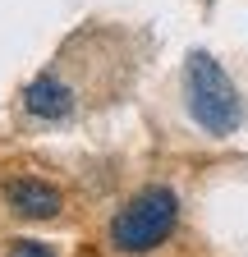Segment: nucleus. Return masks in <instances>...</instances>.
Returning <instances> with one entry per match:
<instances>
[{"label":"nucleus","instance_id":"f03ea898","mask_svg":"<svg viewBox=\"0 0 248 257\" xmlns=\"http://www.w3.org/2000/svg\"><path fill=\"white\" fill-rule=\"evenodd\" d=\"M184 101H189V115L198 119V128H207L211 138H230L243 119L239 87L207 51H193L184 60Z\"/></svg>","mask_w":248,"mask_h":257},{"label":"nucleus","instance_id":"f257e3e1","mask_svg":"<svg viewBox=\"0 0 248 257\" xmlns=\"http://www.w3.org/2000/svg\"><path fill=\"white\" fill-rule=\"evenodd\" d=\"M175 225H179V198H175V188L147 184V188H138L134 198L110 216L106 239L124 257H143L152 248H161L175 234Z\"/></svg>","mask_w":248,"mask_h":257},{"label":"nucleus","instance_id":"20e7f679","mask_svg":"<svg viewBox=\"0 0 248 257\" xmlns=\"http://www.w3.org/2000/svg\"><path fill=\"white\" fill-rule=\"evenodd\" d=\"M5 202H10V211H19L28 220H51V216H60V207H65L60 188H51V184H42L33 175L5 179Z\"/></svg>","mask_w":248,"mask_h":257},{"label":"nucleus","instance_id":"39448f33","mask_svg":"<svg viewBox=\"0 0 248 257\" xmlns=\"http://www.w3.org/2000/svg\"><path fill=\"white\" fill-rule=\"evenodd\" d=\"M5 257H55L42 239H14L10 248H5Z\"/></svg>","mask_w":248,"mask_h":257},{"label":"nucleus","instance_id":"7ed1b4c3","mask_svg":"<svg viewBox=\"0 0 248 257\" xmlns=\"http://www.w3.org/2000/svg\"><path fill=\"white\" fill-rule=\"evenodd\" d=\"M74 101H78V92L60 78L55 69L37 74L33 83L23 87V110L33 115V119H65V115H74Z\"/></svg>","mask_w":248,"mask_h":257}]
</instances>
